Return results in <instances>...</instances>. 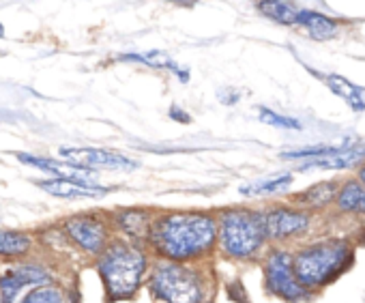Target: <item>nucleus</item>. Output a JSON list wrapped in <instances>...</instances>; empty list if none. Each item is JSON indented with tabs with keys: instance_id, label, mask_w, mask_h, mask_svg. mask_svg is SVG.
<instances>
[{
	"instance_id": "nucleus-1",
	"label": "nucleus",
	"mask_w": 365,
	"mask_h": 303,
	"mask_svg": "<svg viewBox=\"0 0 365 303\" xmlns=\"http://www.w3.org/2000/svg\"><path fill=\"white\" fill-rule=\"evenodd\" d=\"M153 258L200 265L217 252V217L213 211H159L144 241Z\"/></svg>"
},
{
	"instance_id": "nucleus-2",
	"label": "nucleus",
	"mask_w": 365,
	"mask_h": 303,
	"mask_svg": "<svg viewBox=\"0 0 365 303\" xmlns=\"http://www.w3.org/2000/svg\"><path fill=\"white\" fill-rule=\"evenodd\" d=\"M153 256L144 243L114 235L93 260L108 303L133 301L146 284Z\"/></svg>"
},
{
	"instance_id": "nucleus-3",
	"label": "nucleus",
	"mask_w": 365,
	"mask_h": 303,
	"mask_svg": "<svg viewBox=\"0 0 365 303\" xmlns=\"http://www.w3.org/2000/svg\"><path fill=\"white\" fill-rule=\"evenodd\" d=\"M144 288L159 303H213L217 277L209 262L185 265L153 258Z\"/></svg>"
},
{
	"instance_id": "nucleus-4",
	"label": "nucleus",
	"mask_w": 365,
	"mask_h": 303,
	"mask_svg": "<svg viewBox=\"0 0 365 303\" xmlns=\"http://www.w3.org/2000/svg\"><path fill=\"white\" fill-rule=\"evenodd\" d=\"M217 217V252L232 262H252L262 256L269 239L262 211L250 207H228Z\"/></svg>"
},
{
	"instance_id": "nucleus-5",
	"label": "nucleus",
	"mask_w": 365,
	"mask_h": 303,
	"mask_svg": "<svg viewBox=\"0 0 365 303\" xmlns=\"http://www.w3.org/2000/svg\"><path fill=\"white\" fill-rule=\"evenodd\" d=\"M354 260L352 245L341 239H327L301 247L292 254V271L305 290H316L333 282Z\"/></svg>"
},
{
	"instance_id": "nucleus-6",
	"label": "nucleus",
	"mask_w": 365,
	"mask_h": 303,
	"mask_svg": "<svg viewBox=\"0 0 365 303\" xmlns=\"http://www.w3.org/2000/svg\"><path fill=\"white\" fill-rule=\"evenodd\" d=\"M58 230L69 243V247H73L76 252L84 254L91 260H95L114 237L110 217L95 211L65 217L58 224Z\"/></svg>"
},
{
	"instance_id": "nucleus-7",
	"label": "nucleus",
	"mask_w": 365,
	"mask_h": 303,
	"mask_svg": "<svg viewBox=\"0 0 365 303\" xmlns=\"http://www.w3.org/2000/svg\"><path fill=\"white\" fill-rule=\"evenodd\" d=\"M56 279L54 265L37 256L3 262L0 265V303H16L26 288Z\"/></svg>"
},
{
	"instance_id": "nucleus-8",
	"label": "nucleus",
	"mask_w": 365,
	"mask_h": 303,
	"mask_svg": "<svg viewBox=\"0 0 365 303\" xmlns=\"http://www.w3.org/2000/svg\"><path fill=\"white\" fill-rule=\"evenodd\" d=\"M262 275L267 292L286 303H301L309 297V290H305L294 277L292 254L284 247H273L267 252L262 260Z\"/></svg>"
},
{
	"instance_id": "nucleus-9",
	"label": "nucleus",
	"mask_w": 365,
	"mask_h": 303,
	"mask_svg": "<svg viewBox=\"0 0 365 303\" xmlns=\"http://www.w3.org/2000/svg\"><path fill=\"white\" fill-rule=\"evenodd\" d=\"M267 239L271 243H286L290 239L303 237L312 226V215L299 207L273 205L262 211Z\"/></svg>"
},
{
	"instance_id": "nucleus-10",
	"label": "nucleus",
	"mask_w": 365,
	"mask_h": 303,
	"mask_svg": "<svg viewBox=\"0 0 365 303\" xmlns=\"http://www.w3.org/2000/svg\"><path fill=\"white\" fill-rule=\"evenodd\" d=\"M61 158L67 164L80 166L84 170H135L140 164L123 153H114V150H106V148H95V146H63Z\"/></svg>"
},
{
	"instance_id": "nucleus-11",
	"label": "nucleus",
	"mask_w": 365,
	"mask_h": 303,
	"mask_svg": "<svg viewBox=\"0 0 365 303\" xmlns=\"http://www.w3.org/2000/svg\"><path fill=\"white\" fill-rule=\"evenodd\" d=\"M37 188L46 194L63 200H88V198H101L108 196L112 190L99 185L95 179H63V177H50L37 181Z\"/></svg>"
},
{
	"instance_id": "nucleus-12",
	"label": "nucleus",
	"mask_w": 365,
	"mask_h": 303,
	"mask_svg": "<svg viewBox=\"0 0 365 303\" xmlns=\"http://www.w3.org/2000/svg\"><path fill=\"white\" fill-rule=\"evenodd\" d=\"M108 217H110L114 235L125 237L129 241L144 243L148 237L155 211L140 209V207H127V209H116V211L108 213Z\"/></svg>"
},
{
	"instance_id": "nucleus-13",
	"label": "nucleus",
	"mask_w": 365,
	"mask_h": 303,
	"mask_svg": "<svg viewBox=\"0 0 365 303\" xmlns=\"http://www.w3.org/2000/svg\"><path fill=\"white\" fill-rule=\"evenodd\" d=\"M365 160V146H327L322 155L305 160L301 168H322V170H348Z\"/></svg>"
},
{
	"instance_id": "nucleus-14",
	"label": "nucleus",
	"mask_w": 365,
	"mask_h": 303,
	"mask_svg": "<svg viewBox=\"0 0 365 303\" xmlns=\"http://www.w3.org/2000/svg\"><path fill=\"white\" fill-rule=\"evenodd\" d=\"M37 237L26 230H0V260L11 262L35 256Z\"/></svg>"
},
{
	"instance_id": "nucleus-15",
	"label": "nucleus",
	"mask_w": 365,
	"mask_h": 303,
	"mask_svg": "<svg viewBox=\"0 0 365 303\" xmlns=\"http://www.w3.org/2000/svg\"><path fill=\"white\" fill-rule=\"evenodd\" d=\"M16 303H76L73 288L63 282H48L26 288Z\"/></svg>"
},
{
	"instance_id": "nucleus-16",
	"label": "nucleus",
	"mask_w": 365,
	"mask_h": 303,
	"mask_svg": "<svg viewBox=\"0 0 365 303\" xmlns=\"http://www.w3.org/2000/svg\"><path fill=\"white\" fill-rule=\"evenodd\" d=\"M22 164L31 166V168H37L50 177H63V179H93V173L91 170H84L80 166H73V164H63V162H54L50 158H41V155H31V153H18L16 155Z\"/></svg>"
},
{
	"instance_id": "nucleus-17",
	"label": "nucleus",
	"mask_w": 365,
	"mask_h": 303,
	"mask_svg": "<svg viewBox=\"0 0 365 303\" xmlns=\"http://www.w3.org/2000/svg\"><path fill=\"white\" fill-rule=\"evenodd\" d=\"M118 61H127V63H138V65H146V67H153V69H165L170 73H174L182 84L190 82V71L187 69H182L176 61H172L168 54L163 52H129V54H120Z\"/></svg>"
},
{
	"instance_id": "nucleus-18",
	"label": "nucleus",
	"mask_w": 365,
	"mask_h": 303,
	"mask_svg": "<svg viewBox=\"0 0 365 303\" xmlns=\"http://www.w3.org/2000/svg\"><path fill=\"white\" fill-rule=\"evenodd\" d=\"M297 24L303 26L312 39L316 41H329L333 37H337V22H333L331 18L318 14V11H309V9H299L297 14Z\"/></svg>"
},
{
	"instance_id": "nucleus-19",
	"label": "nucleus",
	"mask_w": 365,
	"mask_h": 303,
	"mask_svg": "<svg viewBox=\"0 0 365 303\" xmlns=\"http://www.w3.org/2000/svg\"><path fill=\"white\" fill-rule=\"evenodd\" d=\"M337 209L341 213H350V215H365V188L359 181H344L337 188L335 200Z\"/></svg>"
},
{
	"instance_id": "nucleus-20",
	"label": "nucleus",
	"mask_w": 365,
	"mask_h": 303,
	"mask_svg": "<svg viewBox=\"0 0 365 303\" xmlns=\"http://www.w3.org/2000/svg\"><path fill=\"white\" fill-rule=\"evenodd\" d=\"M335 194H337V183L322 181V183H316V185L307 188L305 192L297 194L294 205L305 207V209H324L327 205H331L335 200Z\"/></svg>"
},
{
	"instance_id": "nucleus-21",
	"label": "nucleus",
	"mask_w": 365,
	"mask_h": 303,
	"mask_svg": "<svg viewBox=\"0 0 365 303\" xmlns=\"http://www.w3.org/2000/svg\"><path fill=\"white\" fill-rule=\"evenodd\" d=\"M322 82L333 91V95H337L339 99H344L350 110L354 112H363L365 110V99H363V93L361 88H356L350 80H346L344 76H337V73H329V76H322Z\"/></svg>"
},
{
	"instance_id": "nucleus-22",
	"label": "nucleus",
	"mask_w": 365,
	"mask_h": 303,
	"mask_svg": "<svg viewBox=\"0 0 365 303\" xmlns=\"http://www.w3.org/2000/svg\"><path fill=\"white\" fill-rule=\"evenodd\" d=\"M292 183V175L290 173H282V175H273L267 179H258L254 183H247L241 188V194L247 198H260V196H275L279 192H286Z\"/></svg>"
},
{
	"instance_id": "nucleus-23",
	"label": "nucleus",
	"mask_w": 365,
	"mask_h": 303,
	"mask_svg": "<svg viewBox=\"0 0 365 303\" xmlns=\"http://www.w3.org/2000/svg\"><path fill=\"white\" fill-rule=\"evenodd\" d=\"M258 11L262 16H267L269 20H273L277 24H286V26L297 24V14H299V9L290 3V0H260Z\"/></svg>"
},
{
	"instance_id": "nucleus-24",
	"label": "nucleus",
	"mask_w": 365,
	"mask_h": 303,
	"mask_svg": "<svg viewBox=\"0 0 365 303\" xmlns=\"http://www.w3.org/2000/svg\"><path fill=\"white\" fill-rule=\"evenodd\" d=\"M258 118L271 127H277V129H286V131H299L301 129V123L292 116H286V114H279L271 108H258Z\"/></svg>"
},
{
	"instance_id": "nucleus-25",
	"label": "nucleus",
	"mask_w": 365,
	"mask_h": 303,
	"mask_svg": "<svg viewBox=\"0 0 365 303\" xmlns=\"http://www.w3.org/2000/svg\"><path fill=\"white\" fill-rule=\"evenodd\" d=\"M170 116L176 118V120H180V123H190V120H192V116H187L185 110H180V108H176V106L170 108Z\"/></svg>"
},
{
	"instance_id": "nucleus-26",
	"label": "nucleus",
	"mask_w": 365,
	"mask_h": 303,
	"mask_svg": "<svg viewBox=\"0 0 365 303\" xmlns=\"http://www.w3.org/2000/svg\"><path fill=\"white\" fill-rule=\"evenodd\" d=\"M168 3H176V5H187V7H192L196 0H168Z\"/></svg>"
},
{
	"instance_id": "nucleus-27",
	"label": "nucleus",
	"mask_w": 365,
	"mask_h": 303,
	"mask_svg": "<svg viewBox=\"0 0 365 303\" xmlns=\"http://www.w3.org/2000/svg\"><path fill=\"white\" fill-rule=\"evenodd\" d=\"M359 183H361V185L365 188V164H363V166L359 168Z\"/></svg>"
},
{
	"instance_id": "nucleus-28",
	"label": "nucleus",
	"mask_w": 365,
	"mask_h": 303,
	"mask_svg": "<svg viewBox=\"0 0 365 303\" xmlns=\"http://www.w3.org/2000/svg\"><path fill=\"white\" fill-rule=\"evenodd\" d=\"M3 37H5V26L0 24V39H3Z\"/></svg>"
}]
</instances>
